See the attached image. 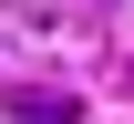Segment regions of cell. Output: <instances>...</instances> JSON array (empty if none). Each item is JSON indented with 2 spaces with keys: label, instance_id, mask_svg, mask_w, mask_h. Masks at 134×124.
<instances>
[{
  "label": "cell",
  "instance_id": "1",
  "mask_svg": "<svg viewBox=\"0 0 134 124\" xmlns=\"http://www.w3.org/2000/svg\"><path fill=\"white\" fill-rule=\"evenodd\" d=\"M10 124H83V93H62V83H21V93H10Z\"/></svg>",
  "mask_w": 134,
  "mask_h": 124
}]
</instances>
